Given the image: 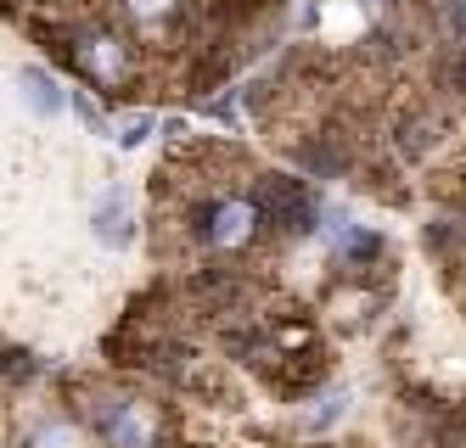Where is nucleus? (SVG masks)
Returning <instances> with one entry per match:
<instances>
[{"instance_id":"9","label":"nucleus","mask_w":466,"mask_h":448,"mask_svg":"<svg viewBox=\"0 0 466 448\" xmlns=\"http://www.w3.org/2000/svg\"><path fill=\"white\" fill-rule=\"evenodd\" d=\"M147 129H152L147 113H129V118L118 124V141H124V146H141V141H147Z\"/></svg>"},{"instance_id":"3","label":"nucleus","mask_w":466,"mask_h":448,"mask_svg":"<svg viewBox=\"0 0 466 448\" xmlns=\"http://www.w3.org/2000/svg\"><path fill=\"white\" fill-rule=\"evenodd\" d=\"M253 224H258L253 202H214L203 214V241H214V247H242L253 235Z\"/></svg>"},{"instance_id":"8","label":"nucleus","mask_w":466,"mask_h":448,"mask_svg":"<svg viewBox=\"0 0 466 448\" xmlns=\"http://www.w3.org/2000/svg\"><path fill=\"white\" fill-rule=\"evenodd\" d=\"M124 12L136 17V23H157V17L175 12V0H124Z\"/></svg>"},{"instance_id":"2","label":"nucleus","mask_w":466,"mask_h":448,"mask_svg":"<svg viewBox=\"0 0 466 448\" xmlns=\"http://www.w3.org/2000/svg\"><path fill=\"white\" fill-rule=\"evenodd\" d=\"M258 208L270 214L281 230H292V235H298V230H309V219H315L309 191L298 185V180H281V174H270V180L258 185Z\"/></svg>"},{"instance_id":"5","label":"nucleus","mask_w":466,"mask_h":448,"mask_svg":"<svg viewBox=\"0 0 466 448\" xmlns=\"http://www.w3.org/2000/svg\"><path fill=\"white\" fill-rule=\"evenodd\" d=\"M96 235L113 241V247H124V241H129V208H124V196H118V191H107V196H102V208H96Z\"/></svg>"},{"instance_id":"6","label":"nucleus","mask_w":466,"mask_h":448,"mask_svg":"<svg viewBox=\"0 0 466 448\" xmlns=\"http://www.w3.org/2000/svg\"><path fill=\"white\" fill-rule=\"evenodd\" d=\"M23 95L35 101V113H40V118H51V113L62 107V95H56V79L46 74V67H23Z\"/></svg>"},{"instance_id":"4","label":"nucleus","mask_w":466,"mask_h":448,"mask_svg":"<svg viewBox=\"0 0 466 448\" xmlns=\"http://www.w3.org/2000/svg\"><path fill=\"white\" fill-rule=\"evenodd\" d=\"M152 432H157V421L147 403H118V415L107 421L113 448H152Z\"/></svg>"},{"instance_id":"7","label":"nucleus","mask_w":466,"mask_h":448,"mask_svg":"<svg viewBox=\"0 0 466 448\" xmlns=\"http://www.w3.org/2000/svg\"><path fill=\"white\" fill-rule=\"evenodd\" d=\"M28 448H85V437H79L74 426H62V421H51V426H40L35 437H28Z\"/></svg>"},{"instance_id":"1","label":"nucleus","mask_w":466,"mask_h":448,"mask_svg":"<svg viewBox=\"0 0 466 448\" xmlns=\"http://www.w3.org/2000/svg\"><path fill=\"white\" fill-rule=\"evenodd\" d=\"M68 51L85 74L96 79V85H118L124 74H129V56H124V40L118 34H107V28H85V34H68Z\"/></svg>"}]
</instances>
